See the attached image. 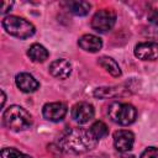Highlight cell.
<instances>
[{
  "label": "cell",
  "mask_w": 158,
  "mask_h": 158,
  "mask_svg": "<svg viewBox=\"0 0 158 158\" xmlns=\"http://www.w3.org/2000/svg\"><path fill=\"white\" fill-rule=\"evenodd\" d=\"M98 142L99 141L91 135L90 130L70 128L62 135L58 141V146L65 153L80 154L94 149Z\"/></svg>",
  "instance_id": "6da1fadb"
},
{
  "label": "cell",
  "mask_w": 158,
  "mask_h": 158,
  "mask_svg": "<svg viewBox=\"0 0 158 158\" xmlns=\"http://www.w3.org/2000/svg\"><path fill=\"white\" fill-rule=\"evenodd\" d=\"M2 123L11 131H23L32 125V116L22 106L11 105L2 112Z\"/></svg>",
  "instance_id": "7a4b0ae2"
},
{
  "label": "cell",
  "mask_w": 158,
  "mask_h": 158,
  "mask_svg": "<svg viewBox=\"0 0 158 158\" xmlns=\"http://www.w3.org/2000/svg\"><path fill=\"white\" fill-rule=\"evenodd\" d=\"M1 23L9 35H11L16 38H20V40H26V38L33 36L36 32L33 23L27 21L23 17H20V16H14V15L6 16V17H4Z\"/></svg>",
  "instance_id": "3957f363"
},
{
  "label": "cell",
  "mask_w": 158,
  "mask_h": 158,
  "mask_svg": "<svg viewBox=\"0 0 158 158\" xmlns=\"http://www.w3.org/2000/svg\"><path fill=\"white\" fill-rule=\"evenodd\" d=\"M107 115L115 123H118L121 126H128L135 122L137 117V110L131 104L115 101L109 105Z\"/></svg>",
  "instance_id": "277c9868"
},
{
  "label": "cell",
  "mask_w": 158,
  "mask_h": 158,
  "mask_svg": "<svg viewBox=\"0 0 158 158\" xmlns=\"http://www.w3.org/2000/svg\"><path fill=\"white\" fill-rule=\"evenodd\" d=\"M116 22V14L111 9L99 10L91 19V27L100 33L109 32Z\"/></svg>",
  "instance_id": "5b68a950"
},
{
  "label": "cell",
  "mask_w": 158,
  "mask_h": 158,
  "mask_svg": "<svg viewBox=\"0 0 158 158\" xmlns=\"http://www.w3.org/2000/svg\"><path fill=\"white\" fill-rule=\"evenodd\" d=\"M94 114H95V110H94V106L89 102H78L75 104L73 107H72V111H70V115H72V118L83 125V123H86L89 122L93 117H94Z\"/></svg>",
  "instance_id": "8992f818"
},
{
  "label": "cell",
  "mask_w": 158,
  "mask_h": 158,
  "mask_svg": "<svg viewBox=\"0 0 158 158\" xmlns=\"http://www.w3.org/2000/svg\"><path fill=\"white\" fill-rule=\"evenodd\" d=\"M135 135L128 130H118L114 133V146L120 153H126L132 149Z\"/></svg>",
  "instance_id": "52a82bcc"
},
{
  "label": "cell",
  "mask_w": 158,
  "mask_h": 158,
  "mask_svg": "<svg viewBox=\"0 0 158 158\" xmlns=\"http://www.w3.org/2000/svg\"><path fill=\"white\" fill-rule=\"evenodd\" d=\"M42 115L48 121L59 122L67 115V106L63 102H47L42 109Z\"/></svg>",
  "instance_id": "ba28073f"
},
{
  "label": "cell",
  "mask_w": 158,
  "mask_h": 158,
  "mask_svg": "<svg viewBox=\"0 0 158 158\" xmlns=\"http://www.w3.org/2000/svg\"><path fill=\"white\" fill-rule=\"evenodd\" d=\"M135 56L141 60L158 59V43L157 42H141L135 47Z\"/></svg>",
  "instance_id": "9c48e42d"
},
{
  "label": "cell",
  "mask_w": 158,
  "mask_h": 158,
  "mask_svg": "<svg viewBox=\"0 0 158 158\" xmlns=\"http://www.w3.org/2000/svg\"><path fill=\"white\" fill-rule=\"evenodd\" d=\"M16 86L23 93H33L40 88L38 80L30 73H19L15 78Z\"/></svg>",
  "instance_id": "30bf717a"
},
{
  "label": "cell",
  "mask_w": 158,
  "mask_h": 158,
  "mask_svg": "<svg viewBox=\"0 0 158 158\" xmlns=\"http://www.w3.org/2000/svg\"><path fill=\"white\" fill-rule=\"evenodd\" d=\"M49 73L57 79H67L72 73V64L64 58L56 59L49 64Z\"/></svg>",
  "instance_id": "8fae6325"
},
{
  "label": "cell",
  "mask_w": 158,
  "mask_h": 158,
  "mask_svg": "<svg viewBox=\"0 0 158 158\" xmlns=\"http://www.w3.org/2000/svg\"><path fill=\"white\" fill-rule=\"evenodd\" d=\"M78 44L79 47L85 51V52H90V53H95V52H99L102 47V41L100 37L95 36V35H90V33H86V35H83L79 41H78Z\"/></svg>",
  "instance_id": "7c38bea8"
},
{
  "label": "cell",
  "mask_w": 158,
  "mask_h": 158,
  "mask_svg": "<svg viewBox=\"0 0 158 158\" xmlns=\"http://www.w3.org/2000/svg\"><path fill=\"white\" fill-rule=\"evenodd\" d=\"M27 56L30 57V59H31L32 62L43 63V62L48 58L49 53H48V51L46 49V47H43L42 44H40V43H33V44L28 48Z\"/></svg>",
  "instance_id": "4fadbf2b"
},
{
  "label": "cell",
  "mask_w": 158,
  "mask_h": 158,
  "mask_svg": "<svg viewBox=\"0 0 158 158\" xmlns=\"http://www.w3.org/2000/svg\"><path fill=\"white\" fill-rule=\"evenodd\" d=\"M98 63L109 73L111 74L112 77H120L121 75V69H120V65L116 63L115 59L110 58V57H100Z\"/></svg>",
  "instance_id": "5bb4252c"
},
{
  "label": "cell",
  "mask_w": 158,
  "mask_h": 158,
  "mask_svg": "<svg viewBox=\"0 0 158 158\" xmlns=\"http://www.w3.org/2000/svg\"><path fill=\"white\" fill-rule=\"evenodd\" d=\"M91 5L88 1H69L68 9L72 14L77 16H85L89 14Z\"/></svg>",
  "instance_id": "9a60e30c"
},
{
  "label": "cell",
  "mask_w": 158,
  "mask_h": 158,
  "mask_svg": "<svg viewBox=\"0 0 158 158\" xmlns=\"http://www.w3.org/2000/svg\"><path fill=\"white\" fill-rule=\"evenodd\" d=\"M89 130H90L91 135H93L98 141L101 139V138H104V137L107 136V133H109V128H107L106 123L102 122V121H96V122H94V123L90 126Z\"/></svg>",
  "instance_id": "2e32d148"
},
{
  "label": "cell",
  "mask_w": 158,
  "mask_h": 158,
  "mask_svg": "<svg viewBox=\"0 0 158 158\" xmlns=\"http://www.w3.org/2000/svg\"><path fill=\"white\" fill-rule=\"evenodd\" d=\"M120 89L117 88H112V86H101L94 90V96L99 98V99H109V98H114L116 95H118Z\"/></svg>",
  "instance_id": "e0dca14e"
},
{
  "label": "cell",
  "mask_w": 158,
  "mask_h": 158,
  "mask_svg": "<svg viewBox=\"0 0 158 158\" xmlns=\"http://www.w3.org/2000/svg\"><path fill=\"white\" fill-rule=\"evenodd\" d=\"M0 158H32V157L17 151L16 148H2L0 152Z\"/></svg>",
  "instance_id": "ac0fdd59"
},
{
  "label": "cell",
  "mask_w": 158,
  "mask_h": 158,
  "mask_svg": "<svg viewBox=\"0 0 158 158\" xmlns=\"http://www.w3.org/2000/svg\"><path fill=\"white\" fill-rule=\"evenodd\" d=\"M139 158H158V148L157 147H148V148H146L141 153Z\"/></svg>",
  "instance_id": "d6986e66"
},
{
  "label": "cell",
  "mask_w": 158,
  "mask_h": 158,
  "mask_svg": "<svg viewBox=\"0 0 158 158\" xmlns=\"http://www.w3.org/2000/svg\"><path fill=\"white\" fill-rule=\"evenodd\" d=\"M148 21L156 26H158V10L154 9L148 14Z\"/></svg>",
  "instance_id": "ffe728a7"
},
{
  "label": "cell",
  "mask_w": 158,
  "mask_h": 158,
  "mask_svg": "<svg viewBox=\"0 0 158 158\" xmlns=\"http://www.w3.org/2000/svg\"><path fill=\"white\" fill-rule=\"evenodd\" d=\"M12 5H14V2L12 1H2V4H1V9H0V12L4 15V14H6V12H9L10 11V9L12 7Z\"/></svg>",
  "instance_id": "44dd1931"
},
{
  "label": "cell",
  "mask_w": 158,
  "mask_h": 158,
  "mask_svg": "<svg viewBox=\"0 0 158 158\" xmlns=\"http://www.w3.org/2000/svg\"><path fill=\"white\" fill-rule=\"evenodd\" d=\"M1 95H2V100H1V106L4 107V105H5V101H6V95H5V91H4V90H1Z\"/></svg>",
  "instance_id": "7402d4cb"
},
{
  "label": "cell",
  "mask_w": 158,
  "mask_h": 158,
  "mask_svg": "<svg viewBox=\"0 0 158 158\" xmlns=\"http://www.w3.org/2000/svg\"><path fill=\"white\" fill-rule=\"evenodd\" d=\"M149 36H151V37H153L154 40H157V41H158V30H154V33H153V35H149Z\"/></svg>",
  "instance_id": "603a6c76"
}]
</instances>
